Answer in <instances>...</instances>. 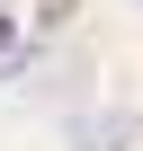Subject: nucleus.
Masks as SVG:
<instances>
[{"label":"nucleus","mask_w":143,"mask_h":151,"mask_svg":"<svg viewBox=\"0 0 143 151\" xmlns=\"http://www.w3.org/2000/svg\"><path fill=\"white\" fill-rule=\"evenodd\" d=\"M9 36H18V27H9V18H0V53H9Z\"/></svg>","instance_id":"nucleus-1"}]
</instances>
